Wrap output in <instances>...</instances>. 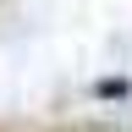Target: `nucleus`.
Returning <instances> with one entry per match:
<instances>
[{"label": "nucleus", "instance_id": "1", "mask_svg": "<svg viewBox=\"0 0 132 132\" xmlns=\"http://www.w3.org/2000/svg\"><path fill=\"white\" fill-rule=\"evenodd\" d=\"M94 94H99V99H121V94H127V77H99Z\"/></svg>", "mask_w": 132, "mask_h": 132}]
</instances>
